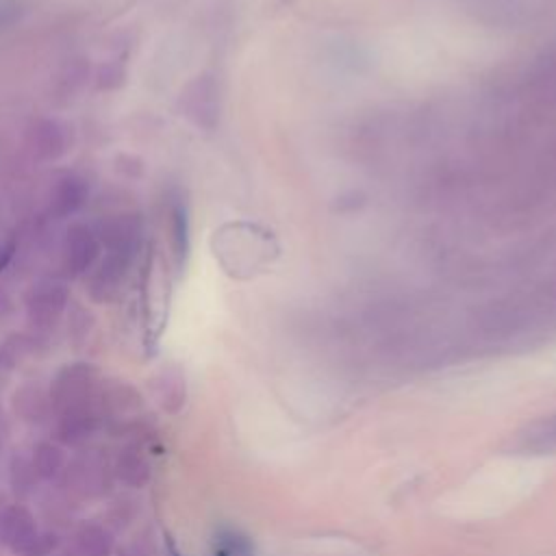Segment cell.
I'll return each mask as SVG.
<instances>
[{
  "mask_svg": "<svg viewBox=\"0 0 556 556\" xmlns=\"http://www.w3.org/2000/svg\"><path fill=\"white\" fill-rule=\"evenodd\" d=\"M15 20V7L13 4H0V30L9 26Z\"/></svg>",
  "mask_w": 556,
  "mask_h": 556,
  "instance_id": "11",
  "label": "cell"
},
{
  "mask_svg": "<svg viewBox=\"0 0 556 556\" xmlns=\"http://www.w3.org/2000/svg\"><path fill=\"white\" fill-rule=\"evenodd\" d=\"M102 252V243L98 239V232L87 224H72L63 237L61 245V267L65 276L78 278L87 274L96 258Z\"/></svg>",
  "mask_w": 556,
  "mask_h": 556,
  "instance_id": "2",
  "label": "cell"
},
{
  "mask_svg": "<svg viewBox=\"0 0 556 556\" xmlns=\"http://www.w3.org/2000/svg\"><path fill=\"white\" fill-rule=\"evenodd\" d=\"M167 241L174 265L182 269L189 254V215L185 202H180L178 198H172L167 206Z\"/></svg>",
  "mask_w": 556,
  "mask_h": 556,
  "instance_id": "6",
  "label": "cell"
},
{
  "mask_svg": "<svg viewBox=\"0 0 556 556\" xmlns=\"http://www.w3.org/2000/svg\"><path fill=\"white\" fill-rule=\"evenodd\" d=\"M96 232L104 256L89 276V293L93 300H111L139 252L141 222L135 215H117Z\"/></svg>",
  "mask_w": 556,
  "mask_h": 556,
  "instance_id": "1",
  "label": "cell"
},
{
  "mask_svg": "<svg viewBox=\"0 0 556 556\" xmlns=\"http://www.w3.org/2000/svg\"><path fill=\"white\" fill-rule=\"evenodd\" d=\"M510 450L517 454H556V413L539 417L523 426L510 439Z\"/></svg>",
  "mask_w": 556,
  "mask_h": 556,
  "instance_id": "3",
  "label": "cell"
},
{
  "mask_svg": "<svg viewBox=\"0 0 556 556\" xmlns=\"http://www.w3.org/2000/svg\"><path fill=\"white\" fill-rule=\"evenodd\" d=\"M65 304V289L63 285H37L28 300V311L33 319H54Z\"/></svg>",
  "mask_w": 556,
  "mask_h": 556,
  "instance_id": "8",
  "label": "cell"
},
{
  "mask_svg": "<svg viewBox=\"0 0 556 556\" xmlns=\"http://www.w3.org/2000/svg\"><path fill=\"white\" fill-rule=\"evenodd\" d=\"M13 248H15V243H13V241H9L7 245H2V248H0V269L9 263V258H11V254H13Z\"/></svg>",
  "mask_w": 556,
  "mask_h": 556,
  "instance_id": "12",
  "label": "cell"
},
{
  "mask_svg": "<svg viewBox=\"0 0 556 556\" xmlns=\"http://www.w3.org/2000/svg\"><path fill=\"white\" fill-rule=\"evenodd\" d=\"M87 195H89V187L78 174H63L52 185L50 200H48L50 213L59 219L74 215L76 211H80L85 206Z\"/></svg>",
  "mask_w": 556,
  "mask_h": 556,
  "instance_id": "5",
  "label": "cell"
},
{
  "mask_svg": "<svg viewBox=\"0 0 556 556\" xmlns=\"http://www.w3.org/2000/svg\"><path fill=\"white\" fill-rule=\"evenodd\" d=\"M28 141H30V148L35 150V154L46 161L59 159L67 150L65 148V130L54 119L35 122L33 128L28 130Z\"/></svg>",
  "mask_w": 556,
  "mask_h": 556,
  "instance_id": "7",
  "label": "cell"
},
{
  "mask_svg": "<svg viewBox=\"0 0 556 556\" xmlns=\"http://www.w3.org/2000/svg\"><path fill=\"white\" fill-rule=\"evenodd\" d=\"M122 76H124V72H122L119 65H104L98 72V87L100 89H113V87L122 85V80H124Z\"/></svg>",
  "mask_w": 556,
  "mask_h": 556,
  "instance_id": "10",
  "label": "cell"
},
{
  "mask_svg": "<svg viewBox=\"0 0 556 556\" xmlns=\"http://www.w3.org/2000/svg\"><path fill=\"white\" fill-rule=\"evenodd\" d=\"M182 104L189 119H193L198 126L211 128L217 119V89L213 78L202 76L189 85L187 93L182 96Z\"/></svg>",
  "mask_w": 556,
  "mask_h": 556,
  "instance_id": "4",
  "label": "cell"
},
{
  "mask_svg": "<svg viewBox=\"0 0 556 556\" xmlns=\"http://www.w3.org/2000/svg\"><path fill=\"white\" fill-rule=\"evenodd\" d=\"M211 554L213 556H254V545L245 534L232 528H219L213 534Z\"/></svg>",
  "mask_w": 556,
  "mask_h": 556,
  "instance_id": "9",
  "label": "cell"
}]
</instances>
